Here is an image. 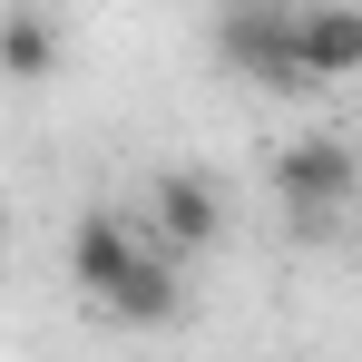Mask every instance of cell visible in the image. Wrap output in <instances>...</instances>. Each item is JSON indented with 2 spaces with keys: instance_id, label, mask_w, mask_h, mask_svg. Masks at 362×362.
Instances as JSON below:
<instances>
[{
  "instance_id": "obj_1",
  "label": "cell",
  "mask_w": 362,
  "mask_h": 362,
  "mask_svg": "<svg viewBox=\"0 0 362 362\" xmlns=\"http://www.w3.org/2000/svg\"><path fill=\"white\" fill-rule=\"evenodd\" d=\"M216 59L235 69L245 88H274V98L313 88L303 59H294V10H284V0H226V10H216Z\"/></svg>"
},
{
  "instance_id": "obj_2",
  "label": "cell",
  "mask_w": 362,
  "mask_h": 362,
  "mask_svg": "<svg viewBox=\"0 0 362 362\" xmlns=\"http://www.w3.org/2000/svg\"><path fill=\"white\" fill-rule=\"evenodd\" d=\"M353 186H362V167H353L343 137H294V147L274 157V196H284L294 226H333V216L353 206Z\"/></svg>"
},
{
  "instance_id": "obj_3",
  "label": "cell",
  "mask_w": 362,
  "mask_h": 362,
  "mask_svg": "<svg viewBox=\"0 0 362 362\" xmlns=\"http://www.w3.org/2000/svg\"><path fill=\"white\" fill-rule=\"evenodd\" d=\"M147 235H157V245H177V255H206V245L226 235V196L196 177V167L157 177V186H147Z\"/></svg>"
},
{
  "instance_id": "obj_4",
  "label": "cell",
  "mask_w": 362,
  "mask_h": 362,
  "mask_svg": "<svg viewBox=\"0 0 362 362\" xmlns=\"http://www.w3.org/2000/svg\"><path fill=\"white\" fill-rule=\"evenodd\" d=\"M294 59H303V78H362V0H303Z\"/></svg>"
},
{
  "instance_id": "obj_5",
  "label": "cell",
  "mask_w": 362,
  "mask_h": 362,
  "mask_svg": "<svg viewBox=\"0 0 362 362\" xmlns=\"http://www.w3.org/2000/svg\"><path fill=\"white\" fill-rule=\"evenodd\" d=\"M137 255H147V235H137V226H127L118 206H98V216H78V235H69V274H78V294H118L127 284V264H137Z\"/></svg>"
},
{
  "instance_id": "obj_6",
  "label": "cell",
  "mask_w": 362,
  "mask_h": 362,
  "mask_svg": "<svg viewBox=\"0 0 362 362\" xmlns=\"http://www.w3.org/2000/svg\"><path fill=\"white\" fill-rule=\"evenodd\" d=\"M59 59L69 49H59V20H49V10H10V20H0V78L30 88V78H49Z\"/></svg>"
},
{
  "instance_id": "obj_7",
  "label": "cell",
  "mask_w": 362,
  "mask_h": 362,
  "mask_svg": "<svg viewBox=\"0 0 362 362\" xmlns=\"http://www.w3.org/2000/svg\"><path fill=\"white\" fill-rule=\"evenodd\" d=\"M177 303H186V294H177V264L147 245V255L127 264V284L108 294V313H118V323H177Z\"/></svg>"
}]
</instances>
